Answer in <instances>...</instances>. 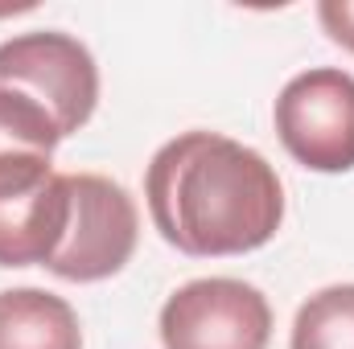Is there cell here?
<instances>
[{"label":"cell","mask_w":354,"mask_h":349,"mask_svg":"<svg viewBox=\"0 0 354 349\" xmlns=\"http://www.w3.org/2000/svg\"><path fill=\"white\" fill-rule=\"evenodd\" d=\"M0 87L41 103L66 140L95 115L99 66L87 46L62 29L17 33L0 41Z\"/></svg>","instance_id":"3"},{"label":"cell","mask_w":354,"mask_h":349,"mask_svg":"<svg viewBox=\"0 0 354 349\" xmlns=\"http://www.w3.org/2000/svg\"><path fill=\"white\" fill-rule=\"evenodd\" d=\"M0 349H83L75 308L46 288L0 292Z\"/></svg>","instance_id":"7"},{"label":"cell","mask_w":354,"mask_h":349,"mask_svg":"<svg viewBox=\"0 0 354 349\" xmlns=\"http://www.w3.org/2000/svg\"><path fill=\"white\" fill-rule=\"evenodd\" d=\"M71 218L66 173L54 157L0 161V267H46Z\"/></svg>","instance_id":"6"},{"label":"cell","mask_w":354,"mask_h":349,"mask_svg":"<svg viewBox=\"0 0 354 349\" xmlns=\"http://www.w3.org/2000/svg\"><path fill=\"white\" fill-rule=\"evenodd\" d=\"M276 136L288 157L313 173L354 169V74L317 66L288 79L276 94Z\"/></svg>","instance_id":"4"},{"label":"cell","mask_w":354,"mask_h":349,"mask_svg":"<svg viewBox=\"0 0 354 349\" xmlns=\"http://www.w3.org/2000/svg\"><path fill=\"white\" fill-rule=\"evenodd\" d=\"M268 341L272 304L243 279H189L161 308L165 349H268Z\"/></svg>","instance_id":"5"},{"label":"cell","mask_w":354,"mask_h":349,"mask_svg":"<svg viewBox=\"0 0 354 349\" xmlns=\"http://www.w3.org/2000/svg\"><path fill=\"white\" fill-rule=\"evenodd\" d=\"M317 21L330 33V41H338L342 50L354 54V0H322L317 4Z\"/></svg>","instance_id":"10"},{"label":"cell","mask_w":354,"mask_h":349,"mask_svg":"<svg viewBox=\"0 0 354 349\" xmlns=\"http://www.w3.org/2000/svg\"><path fill=\"white\" fill-rule=\"evenodd\" d=\"M62 132L54 115L21 90L0 87V161L12 157H54Z\"/></svg>","instance_id":"9"},{"label":"cell","mask_w":354,"mask_h":349,"mask_svg":"<svg viewBox=\"0 0 354 349\" xmlns=\"http://www.w3.org/2000/svg\"><path fill=\"white\" fill-rule=\"evenodd\" d=\"M145 197L161 239L194 259L260 251L284 222L276 169L223 132H181L161 144L145 173Z\"/></svg>","instance_id":"1"},{"label":"cell","mask_w":354,"mask_h":349,"mask_svg":"<svg viewBox=\"0 0 354 349\" xmlns=\"http://www.w3.org/2000/svg\"><path fill=\"white\" fill-rule=\"evenodd\" d=\"M288 349H354V283L313 292L297 308Z\"/></svg>","instance_id":"8"},{"label":"cell","mask_w":354,"mask_h":349,"mask_svg":"<svg viewBox=\"0 0 354 349\" xmlns=\"http://www.w3.org/2000/svg\"><path fill=\"white\" fill-rule=\"evenodd\" d=\"M71 189V218L66 235L46 263L58 279L71 283H99L120 275L140 239V210L132 193L99 173H66Z\"/></svg>","instance_id":"2"}]
</instances>
